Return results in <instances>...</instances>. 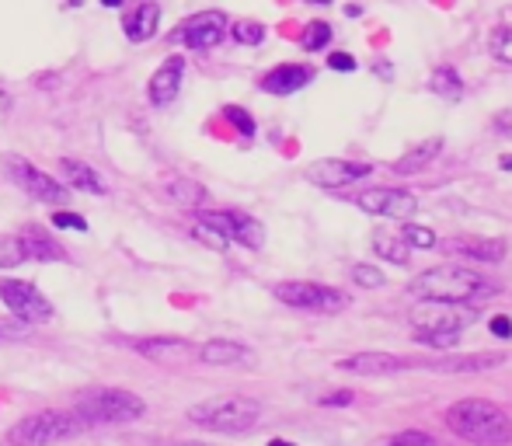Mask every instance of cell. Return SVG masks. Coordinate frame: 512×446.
Wrapping results in <instances>:
<instances>
[{
    "label": "cell",
    "instance_id": "2e32d148",
    "mask_svg": "<svg viewBox=\"0 0 512 446\" xmlns=\"http://www.w3.org/2000/svg\"><path fill=\"white\" fill-rule=\"evenodd\" d=\"M18 241H21V248H25V258H35V262H60V258H67L60 241H53V234L35 227V223H28V227L21 230Z\"/></svg>",
    "mask_w": 512,
    "mask_h": 446
},
{
    "label": "cell",
    "instance_id": "b9f144b4",
    "mask_svg": "<svg viewBox=\"0 0 512 446\" xmlns=\"http://www.w3.org/2000/svg\"><path fill=\"white\" fill-rule=\"evenodd\" d=\"M495 129L512 136V112H499V115H495Z\"/></svg>",
    "mask_w": 512,
    "mask_h": 446
},
{
    "label": "cell",
    "instance_id": "484cf974",
    "mask_svg": "<svg viewBox=\"0 0 512 446\" xmlns=\"http://www.w3.org/2000/svg\"><path fill=\"white\" fill-rule=\"evenodd\" d=\"M432 91H436L439 98H446V102H460V98H464V84H460L453 67H439L436 74H432Z\"/></svg>",
    "mask_w": 512,
    "mask_h": 446
},
{
    "label": "cell",
    "instance_id": "7c38bea8",
    "mask_svg": "<svg viewBox=\"0 0 512 446\" xmlns=\"http://www.w3.org/2000/svg\"><path fill=\"white\" fill-rule=\"evenodd\" d=\"M366 175H370L366 164L342 161V157H324V161H314L307 168V182L317 185V189H345V185L359 182Z\"/></svg>",
    "mask_w": 512,
    "mask_h": 446
},
{
    "label": "cell",
    "instance_id": "d4e9b609",
    "mask_svg": "<svg viewBox=\"0 0 512 446\" xmlns=\"http://www.w3.org/2000/svg\"><path fill=\"white\" fill-rule=\"evenodd\" d=\"M373 248H377V255L380 258H387V262H394V265H408V258H411V248L401 237H391L387 230H377L373 234Z\"/></svg>",
    "mask_w": 512,
    "mask_h": 446
},
{
    "label": "cell",
    "instance_id": "8992f818",
    "mask_svg": "<svg viewBox=\"0 0 512 446\" xmlns=\"http://www.w3.org/2000/svg\"><path fill=\"white\" fill-rule=\"evenodd\" d=\"M478 321V307L471 304H443V300H418L411 307L408 325L415 332H464Z\"/></svg>",
    "mask_w": 512,
    "mask_h": 446
},
{
    "label": "cell",
    "instance_id": "60d3db41",
    "mask_svg": "<svg viewBox=\"0 0 512 446\" xmlns=\"http://www.w3.org/2000/svg\"><path fill=\"white\" fill-rule=\"evenodd\" d=\"M492 335H499V338H512V321L506 318V314H499V318H492Z\"/></svg>",
    "mask_w": 512,
    "mask_h": 446
},
{
    "label": "cell",
    "instance_id": "52a82bcc",
    "mask_svg": "<svg viewBox=\"0 0 512 446\" xmlns=\"http://www.w3.org/2000/svg\"><path fill=\"white\" fill-rule=\"evenodd\" d=\"M0 164H4L7 178H11V182L18 185L21 192H28L32 199H39V203L63 206V203L70 199V196H67V185H63L60 178H53V175H46V171H39L32 161H25V157L7 154Z\"/></svg>",
    "mask_w": 512,
    "mask_h": 446
},
{
    "label": "cell",
    "instance_id": "7a4b0ae2",
    "mask_svg": "<svg viewBox=\"0 0 512 446\" xmlns=\"http://www.w3.org/2000/svg\"><path fill=\"white\" fill-rule=\"evenodd\" d=\"M495 290L499 286L492 279L467 269V265H436L408 283V293L415 300H443V304H474Z\"/></svg>",
    "mask_w": 512,
    "mask_h": 446
},
{
    "label": "cell",
    "instance_id": "d590c367",
    "mask_svg": "<svg viewBox=\"0 0 512 446\" xmlns=\"http://www.w3.org/2000/svg\"><path fill=\"white\" fill-rule=\"evenodd\" d=\"M415 342L432 345V349H453L460 342V332H415Z\"/></svg>",
    "mask_w": 512,
    "mask_h": 446
},
{
    "label": "cell",
    "instance_id": "5bb4252c",
    "mask_svg": "<svg viewBox=\"0 0 512 446\" xmlns=\"http://www.w3.org/2000/svg\"><path fill=\"white\" fill-rule=\"evenodd\" d=\"M405 359L391 356V352H356V356L338 359V370L359 373V377H384V373H401L405 370Z\"/></svg>",
    "mask_w": 512,
    "mask_h": 446
},
{
    "label": "cell",
    "instance_id": "8d00e7d4",
    "mask_svg": "<svg viewBox=\"0 0 512 446\" xmlns=\"http://www.w3.org/2000/svg\"><path fill=\"white\" fill-rule=\"evenodd\" d=\"M223 112H227V119L234 122V126L241 129L244 136H255V119H251L248 112H244V109H237V105H227V109H223Z\"/></svg>",
    "mask_w": 512,
    "mask_h": 446
},
{
    "label": "cell",
    "instance_id": "603a6c76",
    "mask_svg": "<svg viewBox=\"0 0 512 446\" xmlns=\"http://www.w3.org/2000/svg\"><path fill=\"white\" fill-rule=\"evenodd\" d=\"M136 349H140L147 359H154V363H171V359H178V356H189L192 345L168 335V338H147V342H140Z\"/></svg>",
    "mask_w": 512,
    "mask_h": 446
},
{
    "label": "cell",
    "instance_id": "f6af8a7d",
    "mask_svg": "<svg viewBox=\"0 0 512 446\" xmlns=\"http://www.w3.org/2000/svg\"><path fill=\"white\" fill-rule=\"evenodd\" d=\"M105 7H122V0H102Z\"/></svg>",
    "mask_w": 512,
    "mask_h": 446
},
{
    "label": "cell",
    "instance_id": "7402d4cb",
    "mask_svg": "<svg viewBox=\"0 0 512 446\" xmlns=\"http://www.w3.org/2000/svg\"><path fill=\"white\" fill-rule=\"evenodd\" d=\"M230 241L244 244L248 251H262L265 244V227L248 213H234L230 210Z\"/></svg>",
    "mask_w": 512,
    "mask_h": 446
},
{
    "label": "cell",
    "instance_id": "bcb514c9",
    "mask_svg": "<svg viewBox=\"0 0 512 446\" xmlns=\"http://www.w3.org/2000/svg\"><path fill=\"white\" fill-rule=\"evenodd\" d=\"M171 446H206V443H171Z\"/></svg>",
    "mask_w": 512,
    "mask_h": 446
},
{
    "label": "cell",
    "instance_id": "277c9868",
    "mask_svg": "<svg viewBox=\"0 0 512 446\" xmlns=\"http://www.w3.org/2000/svg\"><path fill=\"white\" fill-rule=\"evenodd\" d=\"M74 412L84 426L88 422H136L147 415V401L122 387H95L74 401Z\"/></svg>",
    "mask_w": 512,
    "mask_h": 446
},
{
    "label": "cell",
    "instance_id": "cb8c5ba5",
    "mask_svg": "<svg viewBox=\"0 0 512 446\" xmlns=\"http://www.w3.org/2000/svg\"><path fill=\"white\" fill-rule=\"evenodd\" d=\"M506 363L502 352H492V356H464V359H446V363H436V370L443 373H481V370H495V366Z\"/></svg>",
    "mask_w": 512,
    "mask_h": 446
},
{
    "label": "cell",
    "instance_id": "83f0119b",
    "mask_svg": "<svg viewBox=\"0 0 512 446\" xmlns=\"http://www.w3.org/2000/svg\"><path fill=\"white\" fill-rule=\"evenodd\" d=\"M171 199L182 206H199L206 199V189L199 182H189V178H178V182H171Z\"/></svg>",
    "mask_w": 512,
    "mask_h": 446
},
{
    "label": "cell",
    "instance_id": "44dd1931",
    "mask_svg": "<svg viewBox=\"0 0 512 446\" xmlns=\"http://www.w3.org/2000/svg\"><path fill=\"white\" fill-rule=\"evenodd\" d=\"M60 175H63V182H67L70 189L88 192V196H105V185H102V178L95 175V168L74 161V157H63V161H60Z\"/></svg>",
    "mask_w": 512,
    "mask_h": 446
},
{
    "label": "cell",
    "instance_id": "f546056e",
    "mask_svg": "<svg viewBox=\"0 0 512 446\" xmlns=\"http://www.w3.org/2000/svg\"><path fill=\"white\" fill-rule=\"evenodd\" d=\"M401 241L408 244V248H436V234H432L429 227H418V223H408L401 227Z\"/></svg>",
    "mask_w": 512,
    "mask_h": 446
},
{
    "label": "cell",
    "instance_id": "8fae6325",
    "mask_svg": "<svg viewBox=\"0 0 512 446\" xmlns=\"http://www.w3.org/2000/svg\"><path fill=\"white\" fill-rule=\"evenodd\" d=\"M227 28L230 25H227V14L223 11H199V14H192L182 28H178L175 39L185 42L189 49H213L223 42Z\"/></svg>",
    "mask_w": 512,
    "mask_h": 446
},
{
    "label": "cell",
    "instance_id": "836d02e7",
    "mask_svg": "<svg viewBox=\"0 0 512 446\" xmlns=\"http://www.w3.org/2000/svg\"><path fill=\"white\" fill-rule=\"evenodd\" d=\"M328 42H331V25H324V21L307 25V32H304V49H307V53H317V49H324Z\"/></svg>",
    "mask_w": 512,
    "mask_h": 446
},
{
    "label": "cell",
    "instance_id": "d6986e66",
    "mask_svg": "<svg viewBox=\"0 0 512 446\" xmlns=\"http://www.w3.org/2000/svg\"><path fill=\"white\" fill-rule=\"evenodd\" d=\"M157 21H161V7L157 4H136L133 11L122 18V28H126V39L129 42H147V39H154V32H157Z\"/></svg>",
    "mask_w": 512,
    "mask_h": 446
},
{
    "label": "cell",
    "instance_id": "9c48e42d",
    "mask_svg": "<svg viewBox=\"0 0 512 446\" xmlns=\"http://www.w3.org/2000/svg\"><path fill=\"white\" fill-rule=\"evenodd\" d=\"M0 300L11 314H18L28 325H42L53 318V304L25 279H0Z\"/></svg>",
    "mask_w": 512,
    "mask_h": 446
},
{
    "label": "cell",
    "instance_id": "f35d334b",
    "mask_svg": "<svg viewBox=\"0 0 512 446\" xmlns=\"http://www.w3.org/2000/svg\"><path fill=\"white\" fill-rule=\"evenodd\" d=\"M328 67L338 70V74H349V70H356V56H349V53H331L328 56Z\"/></svg>",
    "mask_w": 512,
    "mask_h": 446
},
{
    "label": "cell",
    "instance_id": "ffe728a7",
    "mask_svg": "<svg viewBox=\"0 0 512 446\" xmlns=\"http://www.w3.org/2000/svg\"><path fill=\"white\" fill-rule=\"evenodd\" d=\"M439 150H443V140H439V136H429V140H422V143H415V147H408L405 154H401L398 161H394V171H398V175H415V171L429 168V164L436 161Z\"/></svg>",
    "mask_w": 512,
    "mask_h": 446
},
{
    "label": "cell",
    "instance_id": "30bf717a",
    "mask_svg": "<svg viewBox=\"0 0 512 446\" xmlns=\"http://www.w3.org/2000/svg\"><path fill=\"white\" fill-rule=\"evenodd\" d=\"M356 206L370 217H391V220H411L418 210V199L405 189H370L359 192Z\"/></svg>",
    "mask_w": 512,
    "mask_h": 446
},
{
    "label": "cell",
    "instance_id": "9a60e30c",
    "mask_svg": "<svg viewBox=\"0 0 512 446\" xmlns=\"http://www.w3.org/2000/svg\"><path fill=\"white\" fill-rule=\"evenodd\" d=\"M450 255L460 258H478V262H502L506 258V241H492V237H450L443 241Z\"/></svg>",
    "mask_w": 512,
    "mask_h": 446
},
{
    "label": "cell",
    "instance_id": "7dc6e473",
    "mask_svg": "<svg viewBox=\"0 0 512 446\" xmlns=\"http://www.w3.org/2000/svg\"><path fill=\"white\" fill-rule=\"evenodd\" d=\"M307 4H331V0H307Z\"/></svg>",
    "mask_w": 512,
    "mask_h": 446
},
{
    "label": "cell",
    "instance_id": "ba28073f",
    "mask_svg": "<svg viewBox=\"0 0 512 446\" xmlns=\"http://www.w3.org/2000/svg\"><path fill=\"white\" fill-rule=\"evenodd\" d=\"M272 293H276V300H283L286 307H297V311H310V314H338L349 304L342 290L321 286V283H279Z\"/></svg>",
    "mask_w": 512,
    "mask_h": 446
},
{
    "label": "cell",
    "instance_id": "4dcf8cb0",
    "mask_svg": "<svg viewBox=\"0 0 512 446\" xmlns=\"http://www.w3.org/2000/svg\"><path fill=\"white\" fill-rule=\"evenodd\" d=\"M488 49H492L495 60H502L512 67V28H495L492 39H488Z\"/></svg>",
    "mask_w": 512,
    "mask_h": 446
},
{
    "label": "cell",
    "instance_id": "3957f363",
    "mask_svg": "<svg viewBox=\"0 0 512 446\" xmlns=\"http://www.w3.org/2000/svg\"><path fill=\"white\" fill-rule=\"evenodd\" d=\"M258 419H262V405L255 398H244V394H216V398H206L189 408L192 426L223 436L248 433L258 426Z\"/></svg>",
    "mask_w": 512,
    "mask_h": 446
},
{
    "label": "cell",
    "instance_id": "5b68a950",
    "mask_svg": "<svg viewBox=\"0 0 512 446\" xmlns=\"http://www.w3.org/2000/svg\"><path fill=\"white\" fill-rule=\"evenodd\" d=\"M84 429V422L77 415L67 412H39L21 419L18 426L11 429V446H53L63 440H74L77 433Z\"/></svg>",
    "mask_w": 512,
    "mask_h": 446
},
{
    "label": "cell",
    "instance_id": "f1b7e54d",
    "mask_svg": "<svg viewBox=\"0 0 512 446\" xmlns=\"http://www.w3.org/2000/svg\"><path fill=\"white\" fill-rule=\"evenodd\" d=\"M21 262H28L21 241L14 234H0V269H18Z\"/></svg>",
    "mask_w": 512,
    "mask_h": 446
},
{
    "label": "cell",
    "instance_id": "e0dca14e",
    "mask_svg": "<svg viewBox=\"0 0 512 446\" xmlns=\"http://www.w3.org/2000/svg\"><path fill=\"white\" fill-rule=\"evenodd\" d=\"M310 77H314V70L310 67H297V63H283V67L269 70L262 81V88L269 91V95H293V91L307 88Z\"/></svg>",
    "mask_w": 512,
    "mask_h": 446
},
{
    "label": "cell",
    "instance_id": "1f68e13d",
    "mask_svg": "<svg viewBox=\"0 0 512 446\" xmlns=\"http://www.w3.org/2000/svg\"><path fill=\"white\" fill-rule=\"evenodd\" d=\"M352 283L363 286V290H377V286L387 283V276L377 265H352Z\"/></svg>",
    "mask_w": 512,
    "mask_h": 446
},
{
    "label": "cell",
    "instance_id": "ab89813d",
    "mask_svg": "<svg viewBox=\"0 0 512 446\" xmlns=\"http://www.w3.org/2000/svg\"><path fill=\"white\" fill-rule=\"evenodd\" d=\"M324 408H338V405H352V391H335V394H324L321 398Z\"/></svg>",
    "mask_w": 512,
    "mask_h": 446
},
{
    "label": "cell",
    "instance_id": "ee69618b",
    "mask_svg": "<svg viewBox=\"0 0 512 446\" xmlns=\"http://www.w3.org/2000/svg\"><path fill=\"white\" fill-rule=\"evenodd\" d=\"M269 446H297V443H290V440H272Z\"/></svg>",
    "mask_w": 512,
    "mask_h": 446
},
{
    "label": "cell",
    "instance_id": "ac0fdd59",
    "mask_svg": "<svg viewBox=\"0 0 512 446\" xmlns=\"http://www.w3.org/2000/svg\"><path fill=\"white\" fill-rule=\"evenodd\" d=\"M199 359L209 366H237V363H251V349L241 342H227V338H213V342L199 345Z\"/></svg>",
    "mask_w": 512,
    "mask_h": 446
},
{
    "label": "cell",
    "instance_id": "7bdbcfd3",
    "mask_svg": "<svg viewBox=\"0 0 512 446\" xmlns=\"http://www.w3.org/2000/svg\"><path fill=\"white\" fill-rule=\"evenodd\" d=\"M499 164H502L506 171H512V154H502V157H499Z\"/></svg>",
    "mask_w": 512,
    "mask_h": 446
},
{
    "label": "cell",
    "instance_id": "4fadbf2b",
    "mask_svg": "<svg viewBox=\"0 0 512 446\" xmlns=\"http://www.w3.org/2000/svg\"><path fill=\"white\" fill-rule=\"evenodd\" d=\"M182 77H185V60H182V56H171V60H164L161 70H157V74L150 77V84H147L150 102H154L157 109H164V105L175 102L178 91H182Z\"/></svg>",
    "mask_w": 512,
    "mask_h": 446
},
{
    "label": "cell",
    "instance_id": "6da1fadb",
    "mask_svg": "<svg viewBox=\"0 0 512 446\" xmlns=\"http://www.w3.org/2000/svg\"><path fill=\"white\" fill-rule=\"evenodd\" d=\"M446 426L453 436L474 446H502L512 440V419L506 408L485 398H464L446 408Z\"/></svg>",
    "mask_w": 512,
    "mask_h": 446
},
{
    "label": "cell",
    "instance_id": "d6a6232c",
    "mask_svg": "<svg viewBox=\"0 0 512 446\" xmlns=\"http://www.w3.org/2000/svg\"><path fill=\"white\" fill-rule=\"evenodd\" d=\"M230 35H234L241 46H258V42L265 39V28L258 25V21H237V25L230 28Z\"/></svg>",
    "mask_w": 512,
    "mask_h": 446
},
{
    "label": "cell",
    "instance_id": "4316f807",
    "mask_svg": "<svg viewBox=\"0 0 512 446\" xmlns=\"http://www.w3.org/2000/svg\"><path fill=\"white\" fill-rule=\"evenodd\" d=\"M373 446H443L436 436L422 433V429H405V433H391L384 440H377Z\"/></svg>",
    "mask_w": 512,
    "mask_h": 446
},
{
    "label": "cell",
    "instance_id": "74e56055",
    "mask_svg": "<svg viewBox=\"0 0 512 446\" xmlns=\"http://www.w3.org/2000/svg\"><path fill=\"white\" fill-rule=\"evenodd\" d=\"M53 227H56V230H88V220L77 217V213L56 210V213H53Z\"/></svg>",
    "mask_w": 512,
    "mask_h": 446
},
{
    "label": "cell",
    "instance_id": "e575fe53",
    "mask_svg": "<svg viewBox=\"0 0 512 446\" xmlns=\"http://www.w3.org/2000/svg\"><path fill=\"white\" fill-rule=\"evenodd\" d=\"M192 234L199 237V241L206 244V248H213V251H227V237L220 234L216 227H209V223H203V220H196V227H192Z\"/></svg>",
    "mask_w": 512,
    "mask_h": 446
}]
</instances>
